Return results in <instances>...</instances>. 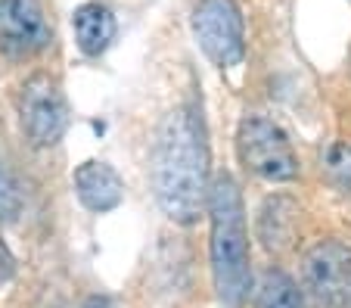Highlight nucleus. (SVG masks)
Returning a JSON list of instances; mask_svg holds the SVG:
<instances>
[{
	"label": "nucleus",
	"mask_w": 351,
	"mask_h": 308,
	"mask_svg": "<svg viewBox=\"0 0 351 308\" xmlns=\"http://www.w3.org/2000/svg\"><path fill=\"white\" fill-rule=\"evenodd\" d=\"M153 187L162 212L178 224H193L208 200V143L193 106L165 115L153 150Z\"/></svg>",
	"instance_id": "f257e3e1"
},
{
	"label": "nucleus",
	"mask_w": 351,
	"mask_h": 308,
	"mask_svg": "<svg viewBox=\"0 0 351 308\" xmlns=\"http://www.w3.org/2000/svg\"><path fill=\"white\" fill-rule=\"evenodd\" d=\"M208 215H212V277L218 299L239 308L252 287L249 268V234L239 184L230 174H218L208 187Z\"/></svg>",
	"instance_id": "f03ea898"
},
{
	"label": "nucleus",
	"mask_w": 351,
	"mask_h": 308,
	"mask_svg": "<svg viewBox=\"0 0 351 308\" xmlns=\"http://www.w3.org/2000/svg\"><path fill=\"white\" fill-rule=\"evenodd\" d=\"M237 150L243 165L265 181L283 184L298 178V159L286 131L274 121L261 119V115H245L239 121Z\"/></svg>",
	"instance_id": "7ed1b4c3"
},
{
	"label": "nucleus",
	"mask_w": 351,
	"mask_h": 308,
	"mask_svg": "<svg viewBox=\"0 0 351 308\" xmlns=\"http://www.w3.org/2000/svg\"><path fill=\"white\" fill-rule=\"evenodd\" d=\"M19 121L34 147H53L69 128V106L56 78L38 72L19 91Z\"/></svg>",
	"instance_id": "20e7f679"
},
{
	"label": "nucleus",
	"mask_w": 351,
	"mask_h": 308,
	"mask_svg": "<svg viewBox=\"0 0 351 308\" xmlns=\"http://www.w3.org/2000/svg\"><path fill=\"white\" fill-rule=\"evenodd\" d=\"M193 34L215 66L230 69L243 60V16L233 0H199L193 10Z\"/></svg>",
	"instance_id": "39448f33"
},
{
	"label": "nucleus",
	"mask_w": 351,
	"mask_h": 308,
	"mask_svg": "<svg viewBox=\"0 0 351 308\" xmlns=\"http://www.w3.org/2000/svg\"><path fill=\"white\" fill-rule=\"evenodd\" d=\"M305 289L320 308H345L351 302V249L324 240L305 255Z\"/></svg>",
	"instance_id": "423d86ee"
},
{
	"label": "nucleus",
	"mask_w": 351,
	"mask_h": 308,
	"mask_svg": "<svg viewBox=\"0 0 351 308\" xmlns=\"http://www.w3.org/2000/svg\"><path fill=\"white\" fill-rule=\"evenodd\" d=\"M53 32L47 25L40 0H0V50L13 60H28L50 47Z\"/></svg>",
	"instance_id": "0eeeda50"
},
{
	"label": "nucleus",
	"mask_w": 351,
	"mask_h": 308,
	"mask_svg": "<svg viewBox=\"0 0 351 308\" xmlns=\"http://www.w3.org/2000/svg\"><path fill=\"white\" fill-rule=\"evenodd\" d=\"M72 181H75V193H78L81 206L90 209V212H112L125 200V181L106 162L90 159L84 165H78Z\"/></svg>",
	"instance_id": "6e6552de"
},
{
	"label": "nucleus",
	"mask_w": 351,
	"mask_h": 308,
	"mask_svg": "<svg viewBox=\"0 0 351 308\" xmlns=\"http://www.w3.org/2000/svg\"><path fill=\"white\" fill-rule=\"evenodd\" d=\"M75 38H78V47L84 50L87 56H99L103 50L112 44L115 38V16L109 7L103 3H84V7L75 10Z\"/></svg>",
	"instance_id": "1a4fd4ad"
},
{
	"label": "nucleus",
	"mask_w": 351,
	"mask_h": 308,
	"mask_svg": "<svg viewBox=\"0 0 351 308\" xmlns=\"http://www.w3.org/2000/svg\"><path fill=\"white\" fill-rule=\"evenodd\" d=\"M295 222H298V206L286 196H271L261 206L258 215V237L265 240L267 249H286L295 237Z\"/></svg>",
	"instance_id": "9d476101"
},
{
	"label": "nucleus",
	"mask_w": 351,
	"mask_h": 308,
	"mask_svg": "<svg viewBox=\"0 0 351 308\" xmlns=\"http://www.w3.org/2000/svg\"><path fill=\"white\" fill-rule=\"evenodd\" d=\"M258 308H302L298 287L280 271H267L258 287Z\"/></svg>",
	"instance_id": "9b49d317"
},
{
	"label": "nucleus",
	"mask_w": 351,
	"mask_h": 308,
	"mask_svg": "<svg viewBox=\"0 0 351 308\" xmlns=\"http://www.w3.org/2000/svg\"><path fill=\"white\" fill-rule=\"evenodd\" d=\"M324 168L332 184L351 190V147L348 143H332L324 153Z\"/></svg>",
	"instance_id": "f8f14e48"
},
{
	"label": "nucleus",
	"mask_w": 351,
	"mask_h": 308,
	"mask_svg": "<svg viewBox=\"0 0 351 308\" xmlns=\"http://www.w3.org/2000/svg\"><path fill=\"white\" fill-rule=\"evenodd\" d=\"M13 271H16V259H13L7 243L0 240V283H7L10 277H13Z\"/></svg>",
	"instance_id": "ddd939ff"
},
{
	"label": "nucleus",
	"mask_w": 351,
	"mask_h": 308,
	"mask_svg": "<svg viewBox=\"0 0 351 308\" xmlns=\"http://www.w3.org/2000/svg\"><path fill=\"white\" fill-rule=\"evenodd\" d=\"M84 308H115V302L109 299V296H90V299L84 302Z\"/></svg>",
	"instance_id": "4468645a"
}]
</instances>
